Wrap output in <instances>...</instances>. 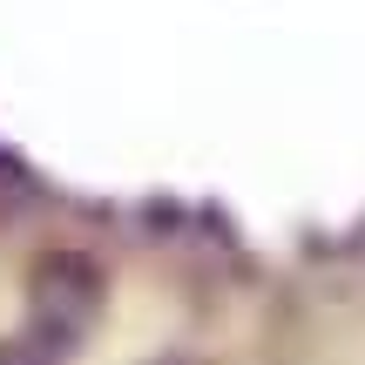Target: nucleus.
I'll return each mask as SVG.
<instances>
[{"mask_svg":"<svg viewBox=\"0 0 365 365\" xmlns=\"http://www.w3.org/2000/svg\"><path fill=\"white\" fill-rule=\"evenodd\" d=\"M0 365H61V352L34 331H21V339H0Z\"/></svg>","mask_w":365,"mask_h":365,"instance_id":"obj_2","label":"nucleus"},{"mask_svg":"<svg viewBox=\"0 0 365 365\" xmlns=\"http://www.w3.org/2000/svg\"><path fill=\"white\" fill-rule=\"evenodd\" d=\"M163 365H196V359H163Z\"/></svg>","mask_w":365,"mask_h":365,"instance_id":"obj_3","label":"nucleus"},{"mask_svg":"<svg viewBox=\"0 0 365 365\" xmlns=\"http://www.w3.org/2000/svg\"><path fill=\"white\" fill-rule=\"evenodd\" d=\"M27 304H34L41 331L34 339H48L54 352H68V345L81 339V331L95 325V312H102V277H95L88 257H41L34 277H27Z\"/></svg>","mask_w":365,"mask_h":365,"instance_id":"obj_1","label":"nucleus"}]
</instances>
